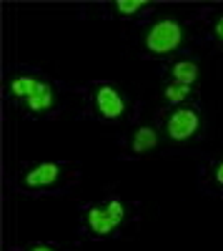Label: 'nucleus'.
Wrapping results in <instances>:
<instances>
[{"mask_svg":"<svg viewBox=\"0 0 223 251\" xmlns=\"http://www.w3.org/2000/svg\"><path fill=\"white\" fill-rule=\"evenodd\" d=\"M180 40H183V30H180V25L176 23V20H171V18H163L148 30L146 48L151 53H156V55H166V53H171V50H176L180 46Z\"/></svg>","mask_w":223,"mask_h":251,"instance_id":"nucleus-1","label":"nucleus"},{"mask_svg":"<svg viewBox=\"0 0 223 251\" xmlns=\"http://www.w3.org/2000/svg\"><path fill=\"white\" fill-rule=\"evenodd\" d=\"M198 126H201V118H198V113L193 108H178L168 118L166 128H168V136L173 141H186V138H191L198 131Z\"/></svg>","mask_w":223,"mask_h":251,"instance_id":"nucleus-2","label":"nucleus"},{"mask_svg":"<svg viewBox=\"0 0 223 251\" xmlns=\"http://www.w3.org/2000/svg\"><path fill=\"white\" fill-rule=\"evenodd\" d=\"M95 103H98V111L103 118H120L126 111L123 98H120V93L113 86H100L95 91Z\"/></svg>","mask_w":223,"mask_h":251,"instance_id":"nucleus-3","label":"nucleus"},{"mask_svg":"<svg viewBox=\"0 0 223 251\" xmlns=\"http://www.w3.org/2000/svg\"><path fill=\"white\" fill-rule=\"evenodd\" d=\"M60 176V166L58 163H38L25 174V186L30 188H43V186H53Z\"/></svg>","mask_w":223,"mask_h":251,"instance_id":"nucleus-4","label":"nucleus"},{"mask_svg":"<svg viewBox=\"0 0 223 251\" xmlns=\"http://www.w3.org/2000/svg\"><path fill=\"white\" fill-rule=\"evenodd\" d=\"M86 219H88V226H90V231L95 236H108V234H113V228H115V221L106 214V208H98V206L88 208Z\"/></svg>","mask_w":223,"mask_h":251,"instance_id":"nucleus-5","label":"nucleus"},{"mask_svg":"<svg viewBox=\"0 0 223 251\" xmlns=\"http://www.w3.org/2000/svg\"><path fill=\"white\" fill-rule=\"evenodd\" d=\"M53 100H55V93H53V88L48 86V83H43L40 80V86H38V91L28 98V108L30 111H35V113H43V111H48L50 106H53Z\"/></svg>","mask_w":223,"mask_h":251,"instance_id":"nucleus-6","label":"nucleus"},{"mask_svg":"<svg viewBox=\"0 0 223 251\" xmlns=\"http://www.w3.org/2000/svg\"><path fill=\"white\" fill-rule=\"evenodd\" d=\"M158 143V133L153 128H148V126H143V128H138L135 136H133V151L135 153H148L156 149Z\"/></svg>","mask_w":223,"mask_h":251,"instance_id":"nucleus-7","label":"nucleus"},{"mask_svg":"<svg viewBox=\"0 0 223 251\" xmlns=\"http://www.w3.org/2000/svg\"><path fill=\"white\" fill-rule=\"evenodd\" d=\"M173 80L176 83H183V86H193L198 80V66L191 60H178L173 66Z\"/></svg>","mask_w":223,"mask_h":251,"instance_id":"nucleus-8","label":"nucleus"},{"mask_svg":"<svg viewBox=\"0 0 223 251\" xmlns=\"http://www.w3.org/2000/svg\"><path fill=\"white\" fill-rule=\"evenodd\" d=\"M38 86H40V80H35V78H30V75H18V78H13V83H10V91H13V96L28 100V98L38 91Z\"/></svg>","mask_w":223,"mask_h":251,"instance_id":"nucleus-9","label":"nucleus"},{"mask_svg":"<svg viewBox=\"0 0 223 251\" xmlns=\"http://www.w3.org/2000/svg\"><path fill=\"white\" fill-rule=\"evenodd\" d=\"M188 93H191V86H183V83H168L166 86V91H163V96L171 100V103H180V100H186L188 98Z\"/></svg>","mask_w":223,"mask_h":251,"instance_id":"nucleus-10","label":"nucleus"},{"mask_svg":"<svg viewBox=\"0 0 223 251\" xmlns=\"http://www.w3.org/2000/svg\"><path fill=\"white\" fill-rule=\"evenodd\" d=\"M140 8H146L143 0H118V3H115V10H118L120 15H133V13H138Z\"/></svg>","mask_w":223,"mask_h":251,"instance_id":"nucleus-11","label":"nucleus"},{"mask_svg":"<svg viewBox=\"0 0 223 251\" xmlns=\"http://www.w3.org/2000/svg\"><path fill=\"white\" fill-rule=\"evenodd\" d=\"M106 214L115 221V226H120V221H123V216H126V208H123V203H120L118 199H113V201L106 203Z\"/></svg>","mask_w":223,"mask_h":251,"instance_id":"nucleus-12","label":"nucleus"},{"mask_svg":"<svg viewBox=\"0 0 223 251\" xmlns=\"http://www.w3.org/2000/svg\"><path fill=\"white\" fill-rule=\"evenodd\" d=\"M213 33H216V38L223 43V18H218V20H216V28H213Z\"/></svg>","mask_w":223,"mask_h":251,"instance_id":"nucleus-13","label":"nucleus"},{"mask_svg":"<svg viewBox=\"0 0 223 251\" xmlns=\"http://www.w3.org/2000/svg\"><path fill=\"white\" fill-rule=\"evenodd\" d=\"M216 181L223 186V163H218V169H216Z\"/></svg>","mask_w":223,"mask_h":251,"instance_id":"nucleus-14","label":"nucleus"},{"mask_svg":"<svg viewBox=\"0 0 223 251\" xmlns=\"http://www.w3.org/2000/svg\"><path fill=\"white\" fill-rule=\"evenodd\" d=\"M30 251H53V249H50V246H33Z\"/></svg>","mask_w":223,"mask_h":251,"instance_id":"nucleus-15","label":"nucleus"}]
</instances>
